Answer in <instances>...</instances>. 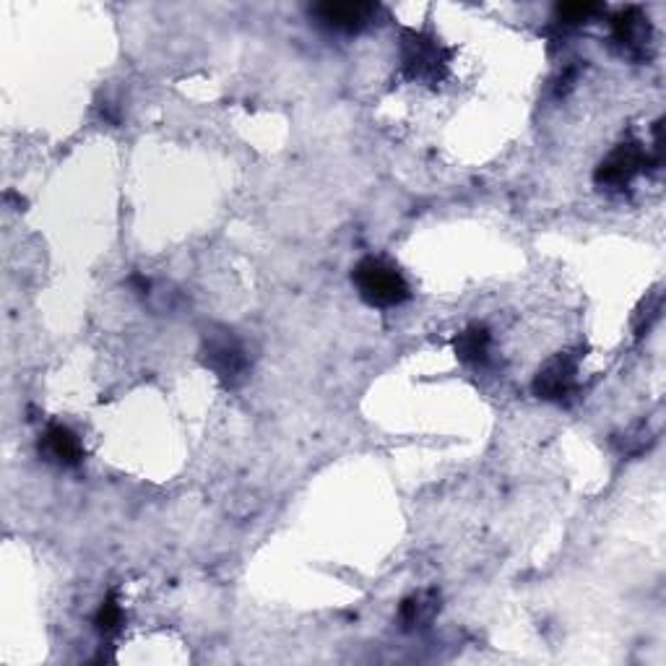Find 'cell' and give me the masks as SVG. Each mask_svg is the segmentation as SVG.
Masks as SVG:
<instances>
[{
    "label": "cell",
    "instance_id": "1",
    "mask_svg": "<svg viewBox=\"0 0 666 666\" xmlns=\"http://www.w3.org/2000/svg\"><path fill=\"white\" fill-rule=\"evenodd\" d=\"M351 282H355L359 297L372 308H396V305H404L411 297V290L401 271L383 258L359 260L355 271H351Z\"/></svg>",
    "mask_w": 666,
    "mask_h": 666
},
{
    "label": "cell",
    "instance_id": "2",
    "mask_svg": "<svg viewBox=\"0 0 666 666\" xmlns=\"http://www.w3.org/2000/svg\"><path fill=\"white\" fill-rule=\"evenodd\" d=\"M401 68L411 81L437 84L448 71V50L424 31H407L401 39Z\"/></svg>",
    "mask_w": 666,
    "mask_h": 666
},
{
    "label": "cell",
    "instance_id": "3",
    "mask_svg": "<svg viewBox=\"0 0 666 666\" xmlns=\"http://www.w3.org/2000/svg\"><path fill=\"white\" fill-rule=\"evenodd\" d=\"M206 368L217 372L219 381L227 385H238L251 368V357H247L245 344L230 329H214L204 336V349H201Z\"/></svg>",
    "mask_w": 666,
    "mask_h": 666
},
{
    "label": "cell",
    "instance_id": "4",
    "mask_svg": "<svg viewBox=\"0 0 666 666\" xmlns=\"http://www.w3.org/2000/svg\"><path fill=\"white\" fill-rule=\"evenodd\" d=\"M645 165H649V154L643 152L641 143H619L615 152L606 154V159H602V165L597 167L593 180L606 191H623L643 172Z\"/></svg>",
    "mask_w": 666,
    "mask_h": 666
},
{
    "label": "cell",
    "instance_id": "5",
    "mask_svg": "<svg viewBox=\"0 0 666 666\" xmlns=\"http://www.w3.org/2000/svg\"><path fill=\"white\" fill-rule=\"evenodd\" d=\"M578 383V357L571 351H560L541 364L534 375L531 390L537 398L545 401H563L576 390Z\"/></svg>",
    "mask_w": 666,
    "mask_h": 666
},
{
    "label": "cell",
    "instance_id": "6",
    "mask_svg": "<svg viewBox=\"0 0 666 666\" xmlns=\"http://www.w3.org/2000/svg\"><path fill=\"white\" fill-rule=\"evenodd\" d=\"M39 453L57 466L74 469L84 461V446L68 424H50L39 440Z\"/></svg>",
    "mask_w": 666,
    "mask_h": 666
},
{
    "label": "cell",
    "instance_id": "7",
    "mask_svg": "<svg viewBox=\"0 0 666 666\" xmlns=\"http://www.w3.org/2000/svg\"><path fill=\"white\" fill-rule=\"evenodd\" d=\"M377 5L372 3H321L312 9V16L323 26L336 31H359L372 22Z\"/></svg>",
    "mask_w": 666,
    "mask_h": 666
},
{
    "label": "cell",
    "instance_id": "8",
    "mask_svg": "<svg viewBox=\"0 0 666 666\" xmlns=\"http://www.w3.org/2000/svg\"><path fill=\"white\" fill-rule=\"evenodd\" d=\"M612 37L623 50L630 55H641L645 44L651 42V26L649 18L643 16L641 9H625L612 18Z\"/></svg>",
    "mask_w": 666,
    "mask_h": 666
},
{
    "label": "cell",
    "instance_id": "9",
    "mask_svg": "<svg viewBox=\"0 0 666 666\" xmlns=\"http://www.w3.org/2000/svg\"><path fill=\"white\" fill-rule=\"evenodd\" d=\"M440 610V599L435 591H420L414 597L404 599L401 610H398V623L404 630H417L433 623L435 612Z\"/></svg>",
    "mask_w": 666,
    "mask_h": 666
},
{
    "label": "cell",
    "instance_id": "10",
    "mask_svg": "<svg viewBox=\"0 0 666 666\" xmlns=\"http://www.w3.org/2000/svg\"><path fill=\"white\" fill-rule=\"evenodd\" d=\"M489 349H492V336L485 325H469L459 336L453 338V351L461 362L466 364H482L487 362Z\"/></svg>",
    "mask_w": 666,
    "mask_h": 666
},
{
    "label": "cell",
    "instance_id": "11",
    "mask_svg": "<svg viewBox=\"0 0 666 666\" xmlns=\"http://www.w3.org/2000/svg\"><path fill=\"white\" fill-rule=\"evenodd\" d=\"M599 5L593 3H563L558 5V22L565 26H576V24H586L591 16H597Z\"/></svg>",
    "mask_w": 666,
    "mask_h": 666
},
{
    "label": "cell",
    "instance_id": "12",
    "mask_svg": "<svg viewBox=\"0 0 666 666\" xmlns=\"http://www.w3.org/2000/svg\"><path fill=\"white\" fill-rule=\"evenodd\" d=\"M97 628L102 632H115L123 625V606L117 602L115 597H107L100 606V612H97Z\"/></svg>",
    "mask_w": 666,
    "mask_h": 666
}]
</instances>
